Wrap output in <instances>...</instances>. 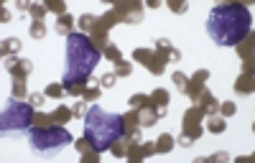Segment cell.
Here are the masks:
<instances>
[{
  "label": "cell",
  "instance_id": "obj_1",
  "mask_svg": "<svg viewBox=\"0 0 255 163\" xmlns=\"http://www.w3.org/2000/svg\"><path fill=\"white\" fill-rule=\"evenodd\" d=\"M253 15L243 3H222L215 5L207 15V33L217 46H238L250 33Z\"/></svg>",
  "mask_w": 255,
  "mask_h": 163
},
{
  "label": "cell",
  "instance_id": "obj_2",
  "mask_svg": "<svg viewBox=\"0 0 255 163\" xmlns=\"http://www.w3.org/2000/svg\"><path fill=\"white\" fill-rule=\"evenodd\" d=\"M100 64V51L84 33H69L64 46V87H74L87 82Z\"/></svg>",
  "mask_w": 255,
  "mask_h": 163
},
{
  "label": "cell",
  "instance_id": "obj_3",
  "mask_svg": "<svg viewBox=\"0 0 255 163\" xmlns=\"http://www.w3.org/2000/svg\"><path fill=\"white\" fill-rule=\"evenodd\" d=\"M125 133V117L118 112H108L100 105H92L84 117V138L90 140L92 151L102 153L108 151L115 140H120Z\"/></svg>",
  "mask_w": 255,
  "mask_h": 163
},
{
  "label": "cell",
  "instance_id": "obj_4",
  "mask_svg": "<svg viewBox=\"0 0 255 163\" xmlns=\"http://www.w3.org/2000/svg\"><path fill=\"white\" fill-rule=\"evenodd\" d=\"M72 143V133L67 128H59V125H49V128H28V146L33 153L38 156H56L64 146Z\"/></svg>",
  "mask_w": 255,
  "mask_h": 163
},
{
  "label": "cell",
  "instance_id": "obj_5",
  "mask_svg": "<svg viewBox=\"0 0 255 163\" xmlns=\"http://www.w3.org/2000/svg\"><path fill=\"white\" fill-rule=\"evenodd\" d=\"M31 120H33V105L10 97L3 107V115H0V130H3V135H18L31 128Z\"/></svg>",
  "mask_w": 255,
  "mask_h": 163
},
{
  "label": "cell",
  "instance_id": "obj_6",
  "mask_svg": "<svg viewBox=\"0 0 255 163\" xmlns=\"http://www.w3.org/2000/svg\"><path fill=\"white\" fill-rule=\"evenodd\" d=\"M115 84V74H105L102 77V87H113Z\"/></svg>",
  "mask_w": 255,
  "mask_h": 163
},
{
  "label": "cell",
  "instance_id": "obj_7",
  "mask_svg": "<svg viewBox=\"0 0 255 163\" xmlns=\"http://www.w3.org/2000/svg\"><path fill=\"white\" fill-rule=\"evenodd\" d=\"M31 105H41V94H31Z\"/></svg>",
  "mask_w": 255,
  "mask_h": 163
}]
</instances>
